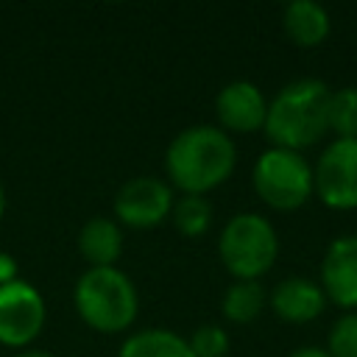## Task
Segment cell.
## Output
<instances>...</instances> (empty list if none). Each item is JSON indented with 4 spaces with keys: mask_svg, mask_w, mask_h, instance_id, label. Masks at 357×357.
I'll use <instances>...</instances> for the list:
<instances>
[{
    "mask_svg": "<svg viewBox=\"0 0 357 357\" xmlns=\"http://www.w3.org/2000/svg\"><path fill=\"white\" fill-rule=\"evenodd\" d=\"M218 254L234 279H259L276 262V229L257 212H240L226 220L218 240Z\"/></svg>",
    "mask_w": 357,
    "mask_h": 357,
    "instance_id": "4",
    "label": "cell"
},
{
    "mask_svg": "<svg viewBox=\"0 0 357 357\" xmlns=\"http://www.w3.org/2000/svg\"><path fill=\"white\" fill-rule=\"evenodd\" d=\"M284 33L298 47H315L329 36V11L315 0H293L282 11Z\"/></svg>",
    "mask_w": 357,
    "mask_h": 357,
    "instance_id": "13",
    "label": "cell"
},
{
    "mask_svg": "<svg viewBox=\"0 0 357 357\" xmlns=\"http://www.w3.org/2000/svg\"><path fill=\"white\" fill-rule=\"evenodd\" d=\"M78 251L89 268H112L123 254V231L112 218H89L78 231Z\"/></svg>",
    "mask_w": 357,
    "mask_h": 357,
    "instance_id": "12",
    "label": "cell"
},
{
    "mask_svg": "<svg viewBox=\"0 0 357 357\" xmlns=\"http://www.w3.org/2000/svg\"><path fill=\"white\" fill-rule=\"evenodd\" d=\"M173 187L156 176L128 178L114 195V215L120 223L131 229H151L170 218L173 209Z\"/></svg>",
    "mask_w": 357,
    "mask_h": 357,
    "instance_id": "8",
    "label": "cell"
},
{
    "mask_svg": "<svg viewBox=\"0 0 357 357\" xmlns=\"http://www.w3.org/2000/svg\"><path fill=\"white\" fill-rule=\"evenodd\" d=\"M3 212H6V190L0 184V218H3Z\"/></svg>",
    "mask_w": 357,
    "mask_h": 357,
    "instance_id": "23",
    "label": "cell"
},
{
    "mask_svg": "<svg viewBox=\"0 0 357 357\" xmlns=\"http://www.w3.org/2000/svg\"><path fill=\"white\" fill-rule=\"evenodd\" d=\"M329 131H335L337 139H357V86H343L332 92Z\"/></svg>",
    "mask_w": 357,
    "mask_h": 357,
    "instance_id": "17",
    "label": "cell"
},
{
    "mask_svg": "<svg viewBox=\"0 0 357 357\" xmlns=\"http://www.w3.org/2000/svg\"><path fill=\"white\" fill-rule=\"evenodd\" d=\"M14 357H56V354H50V351H39V349H31V351H20V354H14Z\"/></svg>",
    "mask_w": 357,
    "mask_h": 357,
    "instance_id": "22",
    "label": "cell"
},
{
    "mask_svg": "<svg viewBox=\"0 0 357 357\" xmlns=\"http://www.w3.org/2000/svg\"><path fill=\"white\" fill-rule=\"evenodd\" d=\"M237 165L234 139L220 126H187L165 151V170L184 195H204L223 184Z\"/></svg>",
    "mask_w": 357,
    "mask_h": 357,
    "instance_id": "1",
    "label": "cell"
},
{
    "mask_svg": "<svg viewBox=\"0 0 357 357\" xmlns=\"http://www.w3.org/2000/svg\"><path fill=\"white\" fill-rule=\"evenodd\" d=\"M117 357H192L187 337H181L173 329L151 326L128 335L120 343Z\"/></svg>",
    "mask_w": 357,
    "mask_h": 357,
    "instance_id": "14",
    "label": "cell"
},
{
    "mask_svg": "<svg viewBox=\"0 0 357 357\" xmlns=\"http://www.w3.org/2000/svg\"><path fill=\"white\" fill-rule=\"evenodd\" d=\"M321 287L332 304L349 312L357 310V234L329 243L321 262Z\"/></svg>",
    "mask_w": 357,
    "mask_h": 357,
    "instance_id": "9",
    "label": "cell"
},
{
    "mask_svg": "<svg viewBox=\"0 0 357 357\" xmlns=\"http://www.w3.org/2000/svg\"><path fill=\"white\" fill-rule=\"evenodd\" d=\"M268 304L287 324H310L324 312L326 296L318 282L304 276H287L271 290Z\"/></svg>",
    "mask_w": 357,
    "mask_h": 357,
    "instance_id": "11",
    "label": "cell"
},
{
    "mask_svg": "<svg viewBox=\"0 0 357 357\" xmlns=\"http://www.w3.org/2000/svg\"><path fill=\"white\" fill-rule=\"evenodd\" d=\"M265 304H268V293L259 284V279H237L234 284L226 287L220 310L223 318L231 324H251L259 318Z\"/></svg>",
    "mask_w": 357,
    "mask_h": 357,
    "instance_id": "15",
    "label": "cell"
},
{
    "mask_svg": "<svg viewBox=\"0 0 357 357\" xmlns=\"http://www.w3.org/2000/svg\"><path fill=\"white\" fill-rule=\"evenodd\" d=\"M17 279H20V276H17V262H14V257L0 254V287L8 284V282H17Z\"/></svg>",
    "mask_w": 357,
    "mask_h": 357,
    "instance_id": "20",
    "label": "cell"
},
{
    "mask_svg": "<svg viewBox=\"0 0 357 357\" xmlns=\"http://www.w3.org/2000/svg\"><path fill=\"white\" fill-rule=\"evenodd\" d=\"M215 114H218V123L223 131L251 134V131L265 128L268 100L257 84L229 81L215 98Z\"/></svg>",
    "mask_w": 357,
    "mask_h": 357,
    "instance_id": "10",
    "label": "cell"
},
{
    "mask_svg": "<svg viewBox=\"0 0 357 357\" xmlns=\"http://www.w3.org/2000/svg\"><path fill=\"white\" fill-rule=\"evenodd\" d=\"M45 298L42 293L25 282H8L0 287V343L11 349H25L45 329Z\"/></svg>",
    "mask_w": 357,
    "mask_h": 357,
    "instance_id": "7",
    "label": "cell"
},
{
    "mask_svg": "<svg viewBox=\"0 0 357 357\" xmlns=\"http://www.w3.org/2000/svg\"><path fill=\"white\" fill-rule=\"evenodd\" d=\"M170 220L184 237H198L212 223V204L204 195H181L178 201H173Z\"/></svg>",
    "mask_w": 357,
    "mask_h": 357,
    "instance_id": "16",
    "label": "cell"
},
{
    "mask_svg": "<svg viewBox=\"0 0 357 357\" xmlns=\"http://www.w3.org/2000/svg\"><path fill=\"white\" fill-rule=\"evenodd\" d=\"M290 357H332L326 349H321V346H301V349H296Z\"/></svg>",
    "mask_w": 357,
    "mask_h": 357,
    "instance_id": "21",
    "label": "cell"
},
{
    "mask_svg": "<svg viewBox=\"0 0 357 357\" xmlns=\"http://www.w3.org/2000/svg\"><path fill=\"white\" fill-rule=\"evenodd\" d=\"M329 98L332 89L318 78H298L284 84L265 114V137L273 148L304 151L329 131Z\"/></svg>",
    "mask_w": 357,
    "mask_h": 357,
    "instance_id": "2",
    "label": "cell"
},
{
    "mask_svg": "<svg viewBox=\"0 0 357 357\" xmlns=\"http://www.w3.org/2000/svg\"><path fill=\"white\" fill-rule=\"evenodd\" d=\"M251 181L257 195L279 212H293L304 206L315 192L310 162L298 151H287V148L262 151L259 159L254 162Z\"/></svg>",
    "mask_w": 357,
    "mask_h": 357,
    "instance_id": "5",
    "label": "cell"
},
{
    "mask_svg": "<svg viewBox=\"0 0 357 357\" xmlns=\"http://www.w3.org/2000/svg\"><path fill=\"white\" fill-rule=\"evenodd\" d=\"M326 351L332 357H357V312H343L332 324Z\"/></svg>",
    "mask_w": 357,
    "mask_h": 357,
    "instance_id": "19",
    "label": "cell"
},
{
    "mask_svg": "<svg viewBox=\"0 0 357 357\" xmlns=\"http://www.w3.org/2000/svg\"><path fill=\"white\" fill-rule=\"evenodd\" d=\"M318 198L329 209H357V139H335L312 167Z\"/></svg>",
    "mask_w": 357,
    "mask_h": 357,
    "instance_id": "6",
    "label": "cell"
},
{
    "mask_svg": "<svg viewBox=\"0 0 357 357\" xmlns=\"http://www.w3.org/2000/svg\"><path fill=\"white\" fill-rule=\"evenodd\" d=\"M75 312L95 332H126L139 310L137 287L120 268H86L73 290Z\"/></svg>",
    "mask_w": 357,
    "mask_h": 357,
    "instance_id": "3",
    "label": "cell"
},
{
    "mask_svg": "<svg viewBox=\"0 0 357 357\" xmlns=\"http://www.w3.org/2000/svg\"><path fill=\"white\" fill-rule=\"evenodd\" d=\"M187 343H190L192 357H226V351H229V335H226V329L218 326V324H204V326H198V329L187 337Z\"/></svg>",
    "mask_w": 357,
    "mask_h": 357,
    "instance_id": "18",
    "label": "cell"
}]
</instances>
